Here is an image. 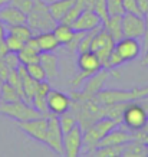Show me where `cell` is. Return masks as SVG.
<instances>
[{
  "label": "cell",
  "mask_w": 148,
  "mask_h": 157,
  "mask_svg": "<svg viewBox=\"0 0 148 157\" xmlns=\"http://www.w3.org/2000/svg\"><path fill=\"white\" fill-rule=\"evenodd\" d=\"M26 19H28V14L23 13L17 7L12 6L10 3L0 9V22L5 25L6 28L14 26V25L26 23Z\"/></svg>",
  "instance_id": "17"
},
{
  "label": "cell",
  "mask_w": 148,
  "mask_h": 157,
  "mask_svg": "<svg viewBox=\"0 0 148 157\" xmlns=\"http://www.w3.org/2000/svg\"><path fill=\"white\" fill-rule=\"evenodd\" d=\"M26 69H28L29 76L33 78V79H36L38 82L48 81V79H46V74H45V71H43V67L39 63V62H33V63L26 65Z\"/></svg>",
  "instance_id": "29"
},
{
  "label": "cell",
  "mask_w": 148,
  "mask_h": 157,
  "mask_svg": "<svg viewBox=\"0 0 148 157\" xmlns=\"http://www.w3.org/2000/svg\"><path fill=\"white\" fill-rule=\"evenodd\" d=\"M22 100L17 90L13 85H10L7 81H3L2 91H0V102H14V101Z\"/></svg>",
  "instance_id": "25"
},
{
  "label": "cell",
  "mask_w": 148,
  "mask_h": 157,
  "mask_svg": "<svg viewBox=\"0 0 148 157\" xmlns=\"http://www.w3.org/2000/svg\"><path fill=\"white\" fill-rule=\"evenodd\" d=\"M122 150H124V144L121 146H104V147H98L95 150L96 157H120L122 156Z\"/></svg>",
  "instance_id": "27"
},
{
  "label": "cell",
  "mask_w": 148,
  "mask_h": 157,
  "mask_svg": "<svg viewBox=\"0 0 148 157\" xmlns=\"http://www.w3.org/2000/svg\"><path fill=\"white\" fill-rule=\"evenodd\" d=\"M115 48V40L109 35V32L104 28V25L99 28V30L95 33L94 39L91 42L89 51L96 53V56L99 58L101 63L104 68H108V59H109L111 52Z\"/></svg>",
  "instance_id": "8"
},
{
  "label": "cell",
  "mask_w": 148,
  "mask_h": 157,
  "mask_svg": "<svg viewBox=\"0 0 148 157\" xmlns=\"http://www.w3.org/2000/svg\"><path fill=\"white\" fill-rule=\"evenodd\" d=\"M5 42H6L7 49H9V52H19L20 49L23 48V45H24V42H22L19 38H16V36L12 35V33L6 35Z\"/></svg>",
  "instance_id": "30"
},
{
  "label": "cell",
  "mask_w": 148,
  "mask_h": 157,
  "mask_svg": "<svg viewBox=\"0 0 148 157\" xmlns=\"http://www.w3.org/2000/svg\"><path fill=\"white\" fill-rule=\"evenodd\" d=\"M120 124L114 121L112 118L108 117H102L98 121L89 125L86 130H83V141H82V150L88 151L86 154H89L91 151H95L98 148V143L111 130H114L115 127H118Z\"/></svg>",
  "instance_id": "2"
},
{
  "label": "cell",
  "mask_w": 148,
  "mask_h": 157,
  "mask_svg": "<svg viewBox=\"0 0 148 157\" xmlns=\"http://www.w3.org/2000/svg\"><path fill=\"white\" fill-rule=\"evenodd\" d=\"M50 91V84L48 81H42L39 82V86H38V91L35 94L33 100H32V105L35 108L40 111L42 114L48 115V105H46V98H48V94Z\"/></svg>",
  "instance_id": "19"
},
{
  "label": "cell",
  "mask_w": 148,
  "mask_h": 157,
  "mask_svg": "<svg viewBox=\"0 0 148 157\" xmlns=\"http://www.w3.org/2000/svg\"><path fill=\"white\" fill-rule=\"evenodd\" d=\"M111 76V71L108 68H102L101 71H98L96 74L91 75L82 86L81 91H72L71 98L75 100H86V98H94V97L104 90L105 82L108 81V78Z\"/></svg>",
  "instance_id": "6"
},
{
  "label": "cell",
  "mask_w": 148,
  "mask_h": 157,
  "mask_svg": "<svg viewBox=\"0 0 148 157\" xmlns=\"http://www.w3.org/2000/svg\"><path fill=\"white\" fill-rule=\"evenodd\" d=\"M137 5H138L139 12L142 13V16L148 12V0H137Z\"/></svg>",
  "instance_id": "38"
},
{
  "label": "cell",
  "mask_w": 148,
  "mask_h": 157,
  "mask_svg": "<svg viewBox=\"0 0 148 157\" xmlns=\"http://www.w3.org/2000/svg\"><path fill=\"white\" fill-rule=\"evenodd\" d=\"M73 3H75V0H55L52 3H49L48 7L52 17L59 23L63 19V16L68 13V10L73 6Z\"/></svg>",
  "instance_id": "21"
},
{
  "label": "cell",
  "mask_w": 148,
  "mask_h": 157,
  "mask_svg": "<svg viewBox=\"0 0 148 157\" xmlns=\"http://www.w3.org/2000/svg\"><path fill=\"white\" fill-rule=\"evenodd\" d=\"M53 33L56 36L57 42L61 46H66L68 43L71 42L73 36H75V30L72 29L71 25H66V23H59L53 28Z\"/></svg>",
  "instance_id": "24"
},
{
  "label": "cell",
  "mask_w": 148,
  "mask_h": 157,
  "mask_svg": "<svg viewBox=\"0 0 148 157\" xmlns=\"http://www.w3.org/2000/svg\"><path fill=\"white\" fill-rule=\"evenodd\" d=\"M7 52H9V49L6 46V42L5 40H0V58H3Z\"/></svg>",
  "instance_id": "39"
},
{
  "label": "cell",
  "mask_w": 148,
  "mask_h": 157,
  "mask_svg": "<svg viewBox=\"0 0 148 157\" xmlns=\"http://www.w3.org/2000/svg\"><path fill=\"white\" fill-rule=\"evenodd\" d=\"M144 32H145L144 16L134 13L122 14V33H124V38L142 39Z\"/></svg>",
  "instance_id": "12"
},
{
  "label": "cell",
  "mask_w": 148,
  "mask_h": 157,
  "mask_svg": "<svg viewBox=\"0 0 148 157\" xmlns=\"http://www.w3.org/2000/svg\"><path fill=\"white\" fill-rule=\"evenodd\" d=\"M134 140L132 131H129L128 128H125L122 124H120L118 127H115L114 130H111L105 137L98 143V147H104V146H121Z\"/></svg>",
  "instance_id": "15"
},
{
  "label": "cell",
  "mask_w": 148,
  "mask_h": 157,
  "mask_svg": "<svg viewBox=\"0 0 148 157\" xmlns=\"http://www.w3.org/2000/svg\"><path fill=\"white\" fill-rule=\"evenodd\" d=\"M124 157H145L148 156V146L139 141V140H131L124 144L122 150Z\"/></svg>",
  "instance_id": "22"
},
{
  "label": "cell",
  "mask_w": 148,
  "mask_h": 157,
  "mask_svg": "<svg viewBox=\"0 0 148 157\" xmlns=\"http://www.w3.org/2000/svg\"><path fill=\"white\" fill-rule=\"evenodd\" d=\"M82 141H83V130L78 123L71 131L63 134V156L78 157L82 151Z\"/></svg>",
  "instance_id": "10"
},
{
  "label": "cell",
  "mask_w": 148,
  "mask_h": 157,
  "mask_svg": "<svg viewBox=\"0 0 148 157\" xmlns=\"http://www.w3.org/2000/svg\"><path fill=\"white\" fill-rule=\"evenodd\" d=\"M122 63H125L124 61H122V58L120 56V53L115 51V48H114V51L111 52V55H109V59H108V69H114V68H120Z\"/></svg>",
  "instance_id": "34"
},
{
  "label": "cell",
  "mask_w": 148,
  "mask_h": 157,
  "mask_svg": "<svg viewBox=\"0 0 148 157\" xmlns=\"http://www.w3.org/2000/svg\"><path fill=\"white\" fill-rule=\"evenodd\" d=\"M6 35H7V28H6L5 25L0 22V40H5Z\"/></svg>",
  "instance_id": "40"
},
{
  "label": "cell",
  "mask_w": 148,
  "mask_h": 157,
  "mask_svg": "<svg viewBox=\"0 0 148 157\" xmlns=\"http://www.w3.org/2000/svg\"><path fill=\"white\" fill-rule=\"evenodd\" d=\"M3 59H5L6 65H7L10 69H17V67L20 65V59H19L17 52H7L5 56H3Z\"/></svg>",
  "instance_id": "33"
},
{
  "label": "cell",
  "mask_w": 148,
  "mask_h": 157,
  "mask_svg": "<svg viewBox=\"0 0 148 157\" xmlns=\"http://www.w3.org/2000/svg\"><path fill=\"white\" fill-rule=\"evenodd\" d=\"M0 115L20 123V121L39 118L45 114L38 111L32 104H28L23 100H19L14 102H0Z\"/></svg>",
  "instance_id": "5"
},
{
  "label": "cell",
  "mask_w": 148,
  "mask_h": 157,
  "mask_svg": "<svg viewBox=\"0 0 148 157\" xmlns=\"http://www.w3.org/2000/svg\"><path fill=\"white\" fill-rule=\"evenodd\" d=\"M106 6H108V13H109V16L125 13L124 6H122V0H106Z\"/></svg>",
  "instance_id": "31"
},
{
  "label": "cell",
  "mask_w": 148,
  "mask_h": 157,
  "mask_svg": "<svg viewBox=\"0 0 148 157\" xmlns=\"http://www.w3.org/2000/svg\"><path fill=\"white\" fill-rule=\"evenodd\" d=\"M148 121V109L144 108L138 101H128L122 114V125L129 131L144 128Z\"/></svg>",
  "instance_id": "7"
},
{
  "label": "cell",
  "mask_w": 148,
  "mask_h": 157,
  "mask_svg": "<svg viewBox=\"0 0 148 157\" xmlns=\"http://www.w3.org/2000/svg\"><path fill=\"white\" fill-rule=\"evenodd\" d=\"M144 20H145V32H144V48H148V12L144 14Z\"/></svg>",
  "instance_id": "37"
},
{
  "label": "cell",
  "mask_w": 148,
  "mask_h": 157,
  "mask_svg": "<svg viewBox=\"0 0 148 157\" xmlns=\"http://www.w3.org/2000/svg\"><path fill=\"white\" fill-rule=\"evenodd\" d=\"M59 123H61V128H62L63 134H65V133H68V131H71V130L76 125L78 120H76V117H75V114L69 109L65 114L59 115Z\"/></svg>",
  "instance_id": "28"
},
{
  "label": "cell",
  "mask_w": 148,
  "mask_h": 157,
  "mask_svg": "<svg viewBox=\"0 0 148 157\" xmlns=\"http://www.w3.org/2000/svg\"><path fill=\"white\" fill-rule=\"evenodd\" d=\"M141 63H142L144 67H148V48L145 49V55H144L142 62H141Z\"/></svg>",
  "instance_id": "41"
},
{
  "label": "cell",
  "mask_w": 148,
  "mask_h": 157,
  "mask_svg": "<svg viewBox=\"0 0 148 157\" xmlns=\"http://www.w3.org/2000/svg\"><path fill=\"white\" fill-rule=\"evenodd\" d=\"M115 51L120 53L124 62L135 61L141 53V43L138 39L134 38H122L115 42Z\"/></svg>",
  "instance_id": "14"
},
{
  "label": "cell",
  "mask_w": 148,
  "mask_h": 157,
  "mask_svg": "<svg viewBox=\"0 0 148 157\" xmlns=\"http://www.w3.org/2000/svg\"><path fill=\"white\" fill-rule=\"evenodd\" d=\"M19 128L24 134H28L30 138H33L39 143L45 144V138H46V130H48V115H43L39 118L28 120V121H20Z\"/></svg>",
  "instance_id": "11"
},
{
  "label": "cell",
  "mask_w": 148,
  "mask_h": 157,
  "mask_svg": "<svg viewBox=\"0 0 148 157\" xmlns=\"http://www.w3.org/2000/svg\"><path fill=\"white\" fill-rule=\"evenodd\" d=\"M7 33L14 35V36H16V38H19L22 42H26V40H29V39L33 36V32H32V29L29 28L26 23L14 25V26H9V28H7Z\"/></svg>",
  "instance_id": "26"
},
{
  "label": "cell",
  "mask_w": 148,
  "mask_h": 157,
  "mask_svg": "<svg viewBox=\"0 0 148 157\" xmlns=\"http://www.w3.org/2000/svg\"><path fill=\"white\" fill-rule=\"evenodd\" d=\"M10 71H12V69L6 65L5 59H3V58H0V78H2L3 81H6V79H7V76H9Z\"/></svg>",
  "instance_id": "36"
},
{
  "label": "cell",
  "mask_w": 148,
  "mask_h": 157,
  "mask_svg": "<svg viewBox=\"0 0 148 157\" xmlns=\"http://www.w3.org/2000/svg\"><path fill=\"white\" fill-rule=\"evenodd\" d=\"M39 63L43 67V71L46 74V79L53 81L59 75V59L53 52H40L39 55Z\"/></svg>",
  "instance_id": "18"
},
{
  "label": "cell",
  "mask_w": 148,
  "mask_h": 157,
  "mask_svg": "<svg viewBox=\"0 0 148 157\" xmlns=\"http://www.w3.org/2000/svg\"><path fill=\"white\" fill-rule=\"evenodd\" d=\"M2 84H3V79L0 78V91H2Z\"/></svg>",
  "instance_id": "43"
},
{
  "label": "cell",
  "mask_w": 148,
  "mask_h": 157,
  "mask_svg": "<svg viewBox=\"0 0 148 157\" xmlns=\"http://www.w3.org/2000/svg\"><path fill=\"white\" fill-rule=\"evenodd\" d=\"M46 105H48V113L55 115H62L66 111L71 109L72 105V98L71 95H66L65 92L57 90L49 91L48 98H46Z\"/></svg>",
  "instance_id": "13"
},
{
  "label": "cell",
  "mask_w": 148,
  "mask_h": 157,
  "mask_svg": "<svg viewBox=\"0 0 148 157\" xmlns=\"http://www.w3.org/2000/svg\"><path fill=\"white\" fill-rule=\"evenodd\" d=\"M76 65L78 69H79V74H76V76L72 79V86L73 88H78L79 85H82L89 76L96 74L104 68L99 58L96 56V53L92 52V51H85V52L78 53Z\"/></svg>",
  "instance_id": "4"
},
{
  "label": "cell",
  "mask_w": 148,
  "mask_h": 157,
  "mask_svg": "<svg viewBox=\"0 0 148 157\" xmlns=\"http://www.w3.org/2000/svg\"><path fill=\"white\" fill-rule=\"evenodd\" d=\"M9 3H10V0H0V9H2L3 6L9 5Z\"/></svg>",
  "instance_id": "42"
},
{
  "label": "cell",
  "mask_w": 148,
  "mask_h": 157,
  "mask_svg": "<svg viewBox=\"0 0 148 157\" xmlns=\"http://www.w3.org/2000/svg\"><path fill=\"white\" fill-rule=\"evenodd\" d=\"M104 28L109 32V35L114 38V40H120L124 38L122 33V14H115V16H109L108 20L104 23Z\"/></svg>",
  "instance_id": "23"
},
{
  "label": "cell",
  "mask_w": 148,
  "mask_h": 157,
  "mask_svg": "<svg viewBox=\"0 0 148 157\" xmlns=\"http://www.w3.org/2000/svg\"><path fill=\"white\" fill-rule=\"evenodd\" d=\"M144 97H148V86H137L131 90H102L94 98L102 107H106L115 102H128Z\"/></svg>",
  "instance_id": "3"
},
{
  "label": "cell",
  "mask_w": 148,
  "mask_h": 157,
  "mask_svg": "<svg viewBox=\"0 0 148 157\" xmlns=\"http://www.w3.org/2000/svg\"><path fill=\"white\" fill-rule=\"evenodd\" d=\"M122 6H124V12L125 13H134L142 16V13L139 12L138 5H137V0H122Z\"/></svg>",
  "instance_id": "35"
},
{
  "label": "cell",
  "mask_w": 148,
  "mask_h": 157,
  "mask_svg": "<svg viewBox=\"0 0 148 157\" xmlns=\"http://www.w3.org/2000/svg\"><path fill=\"white\" fill-rule=\"evenodd\" d=\"M39 42V48L40 52H55L61 45L57 42L56 36L53 33V30H48V32H42V33L36 35Z\"/></svg>",
  "instance_id": "20"
},
{
  "label": "cell",
  "mask_w": 148,
  "mask_h": 157,
  "mask_svg": "<svg viewBox=\"0 0 148 157\" xmlns=\"http://www.w3.org/2000/svg\"><path fill=\"white\" fill-rule=\"evenodd\" d=\"M26 25L32 29L33 35L36 36V35L42 33V32L53 30V28L57 25V22L52 17L48 5L43 0H35L33 7L28 13Z\"/></svg>",
  "instance_id": "1"
},
{
  "label": "cell",
  "mask_w": 148,
  "mask_h": 157,
  "mask_svg": "<svg viewBox=\"0 0 148 157\" xmlns=\"http://www.w3.org/2000/svg\"><path fill=\"white\" fill-rule=\"evenodd\" d=\"M102 25V20L94 10H83L78 19L71 25L73 30H79V32H88L92 29L98 28Z\"/></svg>",
  "instance_id": "16"
},
{
  "label": "cell",
  "mask_w": 148,
  "mask_h": 157,
  "mask_svg": "<svg viewBox=\"0 0 148 157\" xmlns=\"http://www.w3.org/2000/svg\"><path fill=\"white\" fill-rule=\"evenodd\" d=\"M45 144L53 153L63 154V131L61 128L59 115L48 114V130H46Z\"/></svg>",
  "instance_id": "9"
},
{
  "label": "cell",
  "mask_w": 148,
  "mask_h": 157,
  "mask_svg": "<svg viewBox=\"0 0 148 157\" xmlns=\"http://www.w3.org/2000/svg\"><path fill=\"white\" fill-rule=\"evenodd\" d=\"M33 3H35V0H10V5L14 6V7H17V9H20L26 14L33 7Z\"/></svg>",
  "instance_id": "32"
}]
</instances>
